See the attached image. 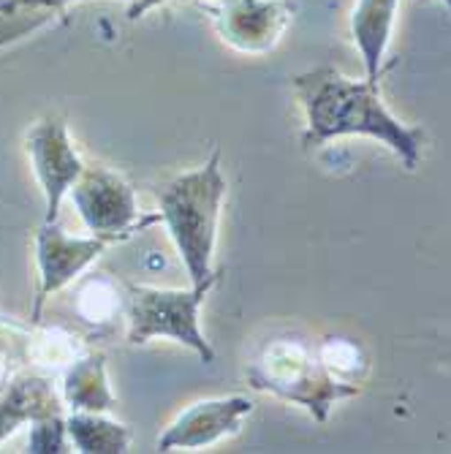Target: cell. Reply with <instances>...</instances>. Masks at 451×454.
Listing matches in <instances>:
<instances>
[{
	"label": "cell",
	"instance_id": "3957f363",
	"mask_svg": "<svg viewBox=\"0 0 451 454\" xmlns=\"http://www.w3.org/2000/svg\"><path fill=\"white\" fill-rule=\"evenodd\" d=\"M248 384L256 392L302 405L315 422L330 419L335 403L359 395L354 381L338 379L315 348L294 338L267 340L248 364Z\"/></svg>",
	"mask_w": 451,
	"mask_h": 454
},
{
	"label": "cell",
	"instance_id": "ffe728a7",
	"mask_svg": "<svg viewBox=\"0 0 451 454\" xmlns=\"http://www.w3.org/2000/svg\"><path fill=\"white\" fill-rule=\"evenodd\" d=\"M25 4L33 12H58V9H63L68 4V0H25Z\"/></svg>",
	"mask_w": 451,
	"mask_h": 454
},
{
	"label": "cell",
	"instance_id": "6da1fadb",
	"mask_svg": "<svg viewBox=\"0 0 451 454\" xmlns=\"http://www.w3.org/2000/svg\"><path fill=\"white\" fill-rule=\"evenodd\" d=\"M294 93L305 112V147H321L332 139L362 134L384 142L394 155L414 169L422 155L424 134L408 129L384 106L378 82H356L323 66L294 76Z\"/></svg>",
	"mask_w": 451,
	"mask_h": 454
},
{
	"label": "cell",
	"instance_id": "7c38bea8",
	"mask_svg": "<svg viewBox=\"0 0 451 454\" xmlns=\"http://www.w3.org/2000/svg\"><path fill=\"white\" fill-rule=\"evenodd\" d=\"M397 4L400 0H359L354 9L351 33L364 63V74H367L364 79L370 82H378L381 76V60L392 38Z\"/></svg>",
	"mask_w": 451,
	"mask_h": 454
},
{
	"label": "cell",
	"instance_id": "8fae6325",
	"mask_svg": "<svg viewBox=\"0 0 451 454\" xmlns=\"http://www.w3.org/2000/svg\"><path fill=\"white\" fill-rule=\"evenodd\" d=\"M60 397L68 411H114L117 397L109 384L106 356L101 351H82L68 362L60 379Z\"/></svg>",
	"mask_w": 451,
	"mask_h": 454
},
{
	"label": "cell",
	"instance_id": "ac0fdd59",
	"mask_svg": "<svg viewBox=\"0 0 451 454\" xmlns=\"http://www.w3.org/2000/svg\"><path fill=\"white\" fill-rule=\"evenodd\" d=\"M27 9H30V6L25 4V0H0V14H6V17H22V14H30Z\"/></svg>",
	"mask_w": 451,
	"mask_h": 454
},
{
	"label": "cell",
	"instance_id": "9a60e30c",
	"mask_svg": "<svg viewBox=\"0 0 451 454\" xmlns=\"http://www.w3.org/2000/svg\"><path fill=\"white\" fill-rule=\"evenodd\" d=\"M82 351H85V348L76 343V338L63 333V329H58V326L55 329H41L38 335H30V340H27V356L35 359L38 364L50 367V370H58V367L63 370Z\"/></svg>",
	"mask_w": 451,
	"mask_h": 454
},
{
	"label": "cell",
	"instance_id": "e0dca14e",
	"mask_svg": "<svg viewBox=\"0 0 451 454\" xmlns=\"http://www.w3.org/2000/svg\"><path fill=\"white\" fill-rule=\"evenodd\" d=\"M68 427H66V414L58 417H44L30 425V441L27 451L33 454H50V451H68Z\"/></svg>",
	"mask_w": 451,
	"mask_h": 454
},
{
	"label": "cell",
	"instance_id": "7a4b0ae2",
	"mask_svg": "<svg viewBox=\"0 0 451 454\" xmlns=\"http://www.w3.org/2000/svg\"><path fill=\"white\" fill-rule=\"evenodd\" d=\"M226 177L221 169V150L215 147L201 167L163 183L158 188L160 221L167 226L191 286L218 280L213 267L218 221L226 199Z\"/></svg>",
	"mask_w": 451,
	"mask_h": 454
},
{
	"label": "cell",
	"instance_id": "277c9868",
	"mask_svg": "<svg viewBox=\"0 0 451 454\" xmlns=\"http://www.w3.org/2000/svg\"><path fill=\"white\" fill-rule=\"evenodd\" d=\"M213 283L188 286V288H158L136 286L126 288V343L142 346L155 338H169L198 354L204 364L215 362V348L201 333V305L210 294Z\"/></svg>",
	"mask_w": 451,
	"mask_h": 454
},
{
	"label": "cell",
	"instance_id": "9c48e42d",
	"mask_svg": "<svg viewBox=\"0 0 451 454\" xmlns=\"http://www.w3.org/2000/svg\"><path fill=\"white\" fill-rule=\"evenodd\" d=\"M289 14L285 0H221L218 27L234 50L267 52L280 38Z\"/></svg>",
	"mask_w": 451,
	"mask_h": 454
},
{
	"label": "cell",
	"instance_id": "52a82bcc",
	"mask_svg": "<svg viewBox=\"0 0 451 454\" xmlns=\"http://www.w3.org/2000/svg\"><path fill=\"white\" fill-rule=\"evenodd\" d=\"M112 239L88 234V237H74L58 226V221H44L35 231V264H38V292L30 318L38 321L44 302L63 292L66 286L82 278L106 247Z\"/></svg>",
	"mask_w": 451,
	"mask_h": 454
},
{
	"label": "cell",
	"instance_id": "d6986e66",
	"mask_svg": "<svg viewBox=\"0 0 451 454\" xmlns=\"http://www.w3.org/2000/svg\"><path fill=\"white\" fill-rule=\"evenodd\" d=\"M160 4H169V0H134L131 9H128V20H139L142 14H147L150 9H155Z\"/></svg>",
	"mask_w": 451,
	"mask_h": 454
},
{
	"label": "cell",
	"instance_id": "2e32d148",
	"mask_svg": "<svg viewBox=\"0 0 451 454\" xmlns=\"http://www.w3.org/2000/svg\"><path fill=\"white\" fill-rule=\"evenodd\" d=\"M318 354L323 359V364L332 370V373L343 381H354L367 370V359L362 354V348L356 343H348V340H326L318 346Z\"/></svg>",
	"mask_w": 451,
	"mask_h": 454
},
{
	"label": "cell",
	"instance_id": "ba28073f",
	"mask_svg": "<svg viewBox=\"0 0 451 454\" xmlns=\"http://www.w3.org/2000/svg\"><path fill=\"white\" fill-rule=\"evenodd\" d=\"M251 414H253V403L245 395L198 400L163 430V435L158 438V449L175 451V449H201L218 443L221 438L239 433L242 422Z\"/></svg>",
	"mask_w": 451,
	"mask_h": 454
},
{
	"label": "cell",
	"instance_id": "8992f818",
	"mask_svg": "<svg viewBox=\"0 0 451 454\" xmlns=\"http://www.w3.org/2000/svg\"><path fill=\"white\" fill-rule=\"evenodd\" d=\"M25 147L33 163V172L38 177L41 193H44V221H58L60 204L79 180L85 160L79 158L66 120L58 114H47L35 120L27 137Z\"/></svg>",
	"mask_w": 451,
	"mask_h": 454
},
{
	"label": "cell",
	"instance_id": "4fadbf2b",
	"mask_svg": "<svg viewBox=\"0 0 451 454\" xmlns=\"http://www.w3.org/2000/svg\"><path fill=\"white\" fill-rule=\"evenodd\" d=\"M68 441L82 454H122L131 446L128 427L101 411H68Z\"/></svg>",
	"mask_w": 451,
	"mask_h": 454
},
{
	"label": "cell",
	"instance_id": "5b68a950",
	"mask_svg": "<svg viewBox=\"0 0 451 454\" xmlns=\"http://www.w3.org/2000/svg\"><path fill=\"white\" fill-rule=\"evenodd\" d=\"M68 199L90 234L112 242L128 237L139 221V204L134 185L104 163H85Z\"/></svg>",
	"mask_w": 451,
	"mask_h": 454
},
{
	"label": "cell",
	"instance_id": "30bf717a",
	"mask_svg": "<svg viewBox=\"0 0 451 454\" xmlns=\"http://www.w3.org/2000/svg\"><path fill=\"white\" fill-rule=\"evenodd\" d=\"M63 397L44 373H17L0 389V443L17 427L63 414Z\"/></svg>",
	"mask_w": 451,
	"mask_h": 454
},
{
	"label": "cell",
	"instance_id": "5bb4252c",
	"mask_svg": "<svg viewBox=\"0 0 451 454\" xmlns=\"http://www.w3.org/2000/svg\"><path fill=\"white\" fill-rule=\"evenodd\" d=\"M74 310L82 321L93 326L112 324L120 313H126V294L120 292V286L106 278L104 272H93L85 280H79Z\"/></svg>",
	"mask_w": 451,
	"mask_h": 454
}]
</instances>
